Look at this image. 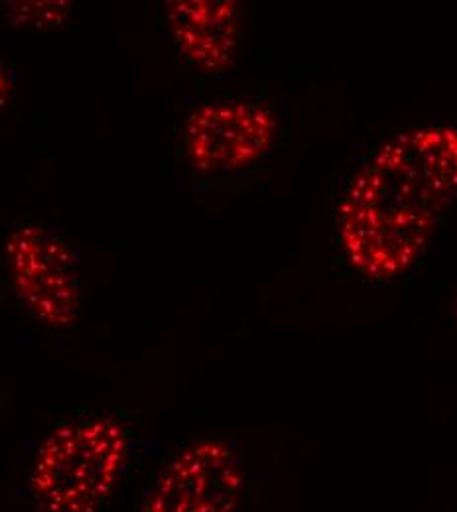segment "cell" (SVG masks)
I'll list each match as a JSON object with an SVG mask.
<instances>
[{"instance_id": "cell-4", "label": "cell", "mask_w": 457, "mask_h": 512, "mask_svg": "<svg viewBox=\"0 0 457 512\" xmlns=\"http://www.w3.org/2000/svg\"><path fill=\"white\" fill-rule=\"evenodd\" d=\"M14 290L32 316L54 329H69L81 314L77 255L46 223L24 221L6 241Z\"/></svg>"}, {"instance_id": "cell-8", "label": "cell", "mask_w": 457, "mask_h": 512, "mask_svg": "<svg viewBox=\"0 0 457 512\" xmlns=\"http://www.w3.org/2000/svg\"><path fill=\"white\" fill-rule=\"evenodd\" d=\"M14 95H16L14 71L4 62H0V111L14 101Z\"/></svg>"}, {"instance_id": "cell-7", "label": "cell", "mask_w": 457, "mask_h": 512, "mask_svg": "<svg viewBox=\"0 0 457 512\" xmlns=\"http://www.w3.org/2000/svg\"><path fill=\"white\" fill-rule=\"evenodd\" d=\"M10 26L22 30H50L58 28L71 14V2H8L4 4Z\"/></svg>"}, {"instance_id": "cell-9", "label": "cell", "mask_w": 457, "mask_h": 512, "mask_svg": "<svg viewBox=\"0 0 457 512\" xmlns=\"http://www.w3.org/2000/svg\"><path fill=\"white\" fill-rule=\"evenodd\" d=\"M454 316H456V320H457V290H456V298H454Z\"/></svg>"}, {"instance_id": "cell-2", "label": "cell", "mask_w": 457, "mask_h": 512, "mask_svg": "<svg viewBox=\"0 0 457 512\" xmlns=\"http://www.w3.org/2000/svg\"><path fill=\"white\" fill-rule=\"evenodd\" d=\"M127 426L107 414L54 426L28 475L34 512H103L131 455Z\"/></svg>"}, {"instance_id": "cell-5", "label": "cell", "mask_w": 457, "mask_h": 512, "mask_svg": "<svg viewBox=\"0 0 457 512\" xmlns=\"http://www.w3.org/2000/svg\"><path fill=\"white\" fill-rule=\"evenodd\" d=\"M243 489L235 448L223 440H197L162 467L140 512H239Z\"/></svg>"}, {"instance_id": "cell-1", "label": "cell", "mask_w": 457, "mask_h": 512, "mask_svg": "<svg viewBox=\"0 0 457 512\" xmlns=\"http://www.w3.org/2000/svg\"><path fill=\"white\" fill-rule=\"evenodd\" d=\"M457 199V127L396 134L351 178L337 225L349 264L373 280L404 274Z\"/></svg>"}, {"instance_id": "cell-6", "label": "cell", "mask_w": 457, "mask_h": 512, "mask_svg": "<svg viewBox=\"0 0 457 512\" xmlns=\"http://www.w3.org/2000/svg\"><path fill=\"white\" fill-rule=\"evenodd\" d=\"M241 16V2L233 0L166 2V20L180 56L203 73H219L233 64Z\"/></svg>"}, {"instance_id": "cell-3", "label": "cell", "mask_w": 457, "mask_h": 512, "mask_svg": "<svg viewBox=\"0 0 457 512\" xmlns=\"http://www.w3.org/2000/svg\"><path fill=\"white\" fill-rule=\"evenodd\" d=\"M278 119L272 105L255 95H215L196 107L182 130V154L199 174H227L264 158Z\"/></svg>"}]
</instances>
